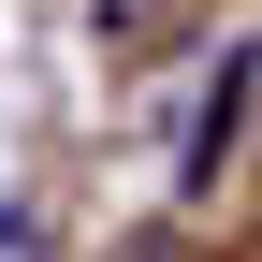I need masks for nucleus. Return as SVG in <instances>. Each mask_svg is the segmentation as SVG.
Listing matches in <instances>:
<instances>
[{"instance_id":"1","label":"nucleus","mask_w":262,"mask_h":262,"mask_svg":"<svg viewBox=\"0 0 262 262\" xmlns=\"http://www.w3.org/2000/svg\"><path fill=\"white\" fill-rule=\"evenodd\" d=\"M248 88H262V44H219V88H204V117H189V189H219V160H233V117H248Z\"/></svg>"}]
</instances>
